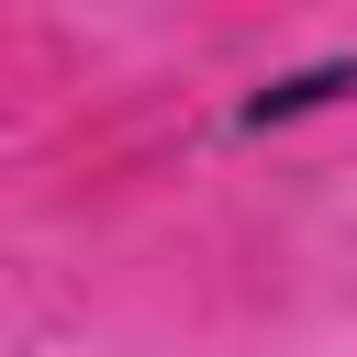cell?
I'll use <instances>...</instances> for the list:
<instances>
[{"label": "cell", "mask_w": 357, "mask_h": 357, "mask_svg": "<svg viewBox=\"0 0 357 357\" xmlns=\"http://www.w3.org/2000/svg\"><path fill=\"white\" fill-rule=\"evenodd\" d=\"M357 89V67H312V78H279V89H257L245 100V134H268V123H290V112H312V100H346Z\"/></svg>", "instance_id": "6da1fadb"}]
</instances>
